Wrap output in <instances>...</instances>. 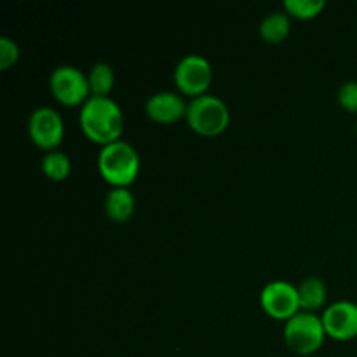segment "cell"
Segmentation results:
<instances>
[{"instance_id": "1", "label": "cell", "mask_w": 357, "mask_h": 357, "mask_svg": "<svg viewBox=\"0 0 357 357\" xmlns=\"http://www.w3.org/2000/svg\"><path fill=\"white\" fill-rule=\"evenodd\" d=\"M79 122L84 135L100 145L117 142L124 131V114L110 96L91 94L89 100L80 107Z\"/></svg>"}, {"instance_id": "2", "label": "cell", "mask_w": 357, "mask_h": 357, "mask_svg": "<svg viewBox=\"0 0 357 357\" xmlns=\"http://www.w3.org/2000/svg\"><path fill=\"white\" fill-rule=\"evenodd\" d=\"M98 169L112 187H129L139 173V155L126 139H117L101 146Z\"/></svg>"}, {"instance_id": "3", "label": "cell", "mask_w": 357, "mask_h": 357, "mask_svg": "<svg viewBox=\"0 0 357 357\" xmlns=\"http://www.w3.org/2000/svg\"><path fill=\"white\" fill-rule=\"evenodd\" d=\"M323 319L316 312L300 310L284 323L286 345L295 354L310 356L319 351L326 338Z\"/></svg>"}, {"instance_id": "4", "label": "cell", "mask_w": 357, "mask_h": 357, "mask_svg": "<svg viewBox=\"0 0 357 357\" xmlns=\"http://www.w3.org/2000/svg\"><path fill=\"white\" fill-rule=\"evenodd\" d=\"M187 122L195 132L215 136L225 131L230 122V110L222 98L215 94H201L192 98L187 107Z\"/></svg>"}, {"instance_id": "5", "label": "cell", "mask_w": 357, "mask_h": 357, "mask_svg": "<svg viewBox=\"0 0 357 357\" xmlns=\"http://www.w3.org/2000/svg\"><path fill=\"white\" fill-rule=\"evenodd\" d=\"M49 87L56 100L65 105H84L91 98L89 79L80 68L59 65L49 75Z\"/></svg>"}, {"instance_id": "6", "label": "cell", "mask_w": 357, "mask_h": 357, "mask_svg": "<svg viewBox=\"0 0 357 357\" xmlns=\"http://www.w3.org/2000/svg\"><path fill=\"white\" fill-rule=\"evenodd\" d=\"M174 84L178 89L188 96L206 94L213 80L211 63L201 54H187L174 66Z\"/></svg>"}, {"instance_id": "7", "label": "cell", "mask_w": 357, "mask_h": 357, "mask_svg": "<svg viewBox=\"0 0 357 357\" xmlns=\"http://www.w3.org/2000/svg\"><path fill=\"white\" fill-rule=\"evenodd\" d=\"M260 305L268 316L275 319L288 321L289 317L300 312L298 288L288 281H271L264 286L260 293Z\"/></svg>"}, {"instance_id": "8", "label": "cell", "mask_w": 357, "mask_h": 357, "mask_svg": "<svg viewBox=\"0 0 357 357\" xmlns=\"http://www.w3.org/2000/svg\"><path fill=\"white\" fill-rule=\"evenodd\" d=\"M28 135L37 146L44 150H56L65 135L63 119L54 108L38 107L28 119Z\"/></svg>"}, {"instance_id": "9", "label": "cell", "mask_w": 357, "mask_h": 357, "mask_svg": "<svg viewBox=\"0 0 357 357\" xmlns=\"http://www.w3.org/2000/svg\"><path fill=\"white\" fill-rule=\"evenodd\" d=\"M328 337L335 340H352L357 337V303L338 300L323 310L321 316Z\"/></svg>"}, {"instance_id": "10", "label": "cell", "mask_w": 357, "mask_h": 357, "mask_svg": "<svg viewBox=\"0 0 357 357\" xmlns=\"http://www.w3.org/2000/svg\"><path fill=\"white\" fill-rule=\"evenodd\" d=\"M188 103H185L183 98L173 91H157L152 96L146 98L145 101V112L152 121L169 122L180 121L181 117L187 115Z\"/></svg>"}, {"instance_id": "11", "label": "cell", "mask_w": 357, "mask_h": 357, "mask_svg": "<svg viewBox=\"0 0 357 357\" xmlns=\"http://www.w3.org/2000/svg\"><path fill=\"white\" fill-rule=\"evenodd\" d=\"M105 213L115 223H124L135 213V195L128 187H112L105 197Z\"/></svg>"}, {"instance_id": "12", "label": "cell", "mask_w": 357, "mask_h": 357, "mask_svg": "<svg viewBox=\"0 0 357 357\" xmlns=\"http://www.w3.org/2000/svg\"><path fill=\"white\" fill-rule=\"evenodd\" d=\"M296 288H298L300 310L316 312L326 302V284L316 275L305 278Z\"/></svg>"}, {"instance_id": "13", "label": "cell", "mask_w": 357, "mask_h": 357, "mask_svg": "<svg viewBox=\"0 0 357 357\" xmlns=\"http://www.w3.org/2000/svg\"><path fill=\"white\" fill-rule=\"evenodd\" d=\"M291 28V20H289L288 13H281V10H274V13L267 14L260 23V35L265 42L271 44H279L284 40Z\"/></svg>"}, {"instance_id": "14", "label": "cell", "mask_w": 357, "mask_h": 357, "mask_svg": "<svg viewBox=\"0 0 357 357\" xmlns=\"http://www.w3.org/2000/svg\"><path fill=\"white\" fill-rule=\"evenodd\" d=\"M87 79H89L91 93L96 96H108L115 82L114 68L105 61L94 63L87 73Z\"/></svg>"}, {"instance_id": "15", "label": "cell", "mask_w": 357, "mask_h": 357, "mask_svg": "<svg viewBox=\"0 0 357 357\" xmlns=\"http://www.w3.org/2000/svg\"><path fill=\"white\" fill-rule=\"evenodd\" d=\"M42 171L47 174L51 180L61 181L72 171V162H70V157L66 155L61 150H49L47 153H44L40 160Z\"/></svg>"}, {"instance_id": "16", "label": "cell", "mask_w": 357, "mask_h": 357, "mask_svg": "<svg viewBox=\"0 0 357 357\" xmlns=\"http://www.w3.org/2000/svg\"><path fill=\"white\" fill-rule=\"evenodd\" d=\"M326 7L324 0H284V10L298 20H312Z\"/></svg>"}, {"instance_id": "17", "label": "cell", "mask_w": 357, "mask_h": 357, "mask_svg": "<svg viewBox=\"0 0 357 357\" xmlns=\"http://www.w3.org/2000/svg\"><path fill=\"white\" fill-rule=\"evenodd\" d=\"M20 58V47L9 37H0V70H7Z\"/></svg>"}, {"instance_id": "18", "label": "cell", "mask_w": 357, "mask_h": 357, "mask_svg": "<svg viewBox=\"0 0 357 357\" xmlns=\"http://www.w3.org/2000/svg\"><path fill=\"white\" fill-rule=\"evenodd\" d=\"M338 103L349 112H357V80H345L338 89Z\"/></svg>"}, {"instance_id": "19", "label": "cell", "mask_w": 357, "mask_h": 357, "mask_svg": "<svg viewBox=\"0 0 357 357\" xmlns=\"http://www.w3.org/2000/svg\"><path fill=\"white\" fill-rule=\"evenodd\" d=\"M356 128H357V124H356Z\"/></svg>"}]
</instances>
